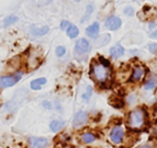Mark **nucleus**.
<instances>
[{"label": "nucleus", "mask_w": 157, "mask_h": 148, "mask_svg": "<svg viewBox=\"0 0 157 148\" xmlns=\"http://www.w3.org/2000/svg\"><path fill=\"white\" fill-rule=\"evenodd\" d=\"M128 126L130 130H141L146 124V113L143 109H135L131 111L128 116Z\"/></svg>", "instance_id": "f257e3e1"}, {"label": "nucleus", "mask_w": 157, "mask_h": 148, "mask_svg": "<svg viewBox=\"0 0 157 148\" xmlns=\"http://www.w3.org/2000/svg\"><path fill=\"white\" fill-rule=\"evenodd\" d=\"M90 73H91V77L98 84H105L110 79V70H109V68L102 65L99 61L92 63Z\"/></svg>", "instance_id": "f03ea898"}, {"label": "nucleus", "mask_w": 157, "mask_h": 148, "mask_svg": "<svg viewBox=\"0 0 157 148\" xmlns=\"http://www.w3.org/2000/svg\"><path fill=\"white\" fill-rule=\"evenodd\" d=\"M109 139L113 145H120L125 139V128L122 125H115L109 133Z\"/></svg>", "instance_id": "7ed1b4c3"}, {"label": "nucleus", "mask_w": 157, "mask_h": 148, "mask_svg": "<svg viewBox=\"0 0 157 148\" xmlns=\"http://www.w3.org/2000/svg\"><path fill=\"white\" fill-rule=\"evenodd\" d=\"M21 77H22L21 72H17L14 74L1 76L0 77V88H7V87H11L13 85H16L21 80Z\"/></svg>", "instance_id": "20e7f679"}, {"label": "nucleus", "mask_w": 157, "mask_h": 148, "mask_svg": "<svg viewBox=\"0 0 157 148\" xmlns=\"http://www.w3.org/2000/svg\"><path fill=\"white\" fill-rule=\"evenodd\" d=\"M50 145V142L46 137H40V136H31L28 138V146L29 148H47Z\"/></svg>", "instance_id": "39448f33"}, {"label": "nucleus", "mask_w": 157, "mask_h": 148, "mask_svg": "<svg viewBox=\"0 0 157 148\" xmlns=\"http://www.w3.org/2000/svg\"><path fill=\"white\" fill-rule=\"evenodd\" d=\"M90 48V42L85 38H81L75 43V53L77 56H86L87 53H89Z\"/></svg>", "instance_id": "423d86ee"}, {"label": "nucleus", "mask_w": 157, "mask_h": 148, "mask_svg": "<svg viewBox=\"0 0 157 148\" xmlns=\"http://www.w3.org/2000/svg\"><path fill=\"white\" fill-rule=\"evenodd\" d=\"M88 113L85 111H79L76 113V115L74 116L73 119V127L74 128H80V127L85 126L88 123Z\"/></svg>", "instance_id": "0eeeda50"}, {"label": "nucleus", "mask_w": 157, "mask_h": 148, "mask_svg": "<svg viewBox=\"0 0 157 148\" xmlns=\"http://www.w3.org/2000/svg\"><path fill=\"white\" fill-rule=\"evenodd\" d=\"M40 61H41V58L37 54V51L32 50L30 52L29 56H28V60H26V65L29 69H35L37 65L40 64Z\"/></svg>", "instance_id": "6e6552de"}, {"label": "nucleus", "mask_w": 157, "mask_h": 148, "mask_svg": "<svg viewBox=\"0 0 157 148\" xmlns=\"http://www.w3.org/2000/svg\"><path fill=\"white\" fill-rule=\"evenodd\" d=\"M144 76H145V68L142 65H137L132 71L131 81L132 82H140V81H142V80L144 79Z\"/></svg>", "instance_id": "1a4fd4ad"}, {"label": "nucleus", "mask_w": 157, "mask_h": 148, "mask_svg": "<svg viewBox=\"0 0 157 148\" xmlns=\"http://www.w3.org/2000/svg\"><path fill=\"white\" fill-rule=\"evenodd\" d=\"M121 24H122V21H121L120 18H118V17H115V16H111L105 20V26L107 27L109 30L114 31V30H118L119 28H120Z\"/></svg>", "instance_id": "9d476101"}, {"label": "nucleus", "mask_w": 157, "mask_h": 148, "mask_svg": "<svg viewBox=\"0 0 157 148\" xmlns=\"http://www.w3.org/2000/svg\"><path fill=\"white\" fill-rule=\"evenodd\" d=\"M97 140V136L92 132H85L80 135V142L85 145H90Z\"/></svg>", "instance_id": "9b49d317"}, {"label": "nucleus", "mask_w": 157, "mask_h": 148, "mask_svg": "<svg viewBox=\"0 0 157 148\" xmlns=\"http://www.w3.org/2000/svg\"><path fill=\"white\" fill-rule=\"evenodd\" d=\"M99 30H100V26L98 22H94L92 24H90L88 28L86 29V35H88L89 38H94L98 37V33H99Z\"/></svg>", "instance_id": "f8f14e48"}, {"label": "nucleus", "mask_w": 157, "mask_h": 148, "mask_svg": "<svg viewBox=\"0 0 157 148\" xmlns=\"http://www.w3.org/2000/svg\"><path fill=\"white\" fill-rule=\"evenodd\" d=\"M50 31V28L47 26L43 27H32L31 28V33L35 37H43V35H47Z\"/></svg>", "instance_id": "ddd939ff"}, {"label": "nucleus", "mask_w": 157, "mask_h": 148, "mask_svg": "<svg viewBox=\"0 0 157 148\" xmlns=\"http://www.w3.org/2000/svg\"><path fill=\"white\" fill-rule=\"evenodd\" d=\"M110 35H108V33H105V35H100V37H97V39H96V41H94V45L97 47V48H101V47H103V45L108 44V43L110 42Z\"/></svg>", "instance_id": "4468645a"}, {"label": "nucleus", "mask_w": 157, "mask_h": 148, "mask_svg": "<svg viewBox=\"0 0 157 148\" xmlns=\"http://www.w3.org/2000/svg\"><path fill=\"white\" fill-rule=\"evenodd\" d=\"M124 54V49L122 45L117 44L110 49V56L114 59H119Z\"/></svg>", "instance_id": "2eb2a0df"}, {"label": "nucleus", "mask_w": 157, "mask_h": 148, "mask_svg": "<svg viewBox=\"0 0 157 148\" xmlns=\"http://www.w3.org/2000/svg\"><path fill=\"white\" fill-rule=\"evenodd\" d=\"M65 126V122L63 121H58V119H54L50 123V130L54 133H57L62 130Z\"/></svg>", "instance_id": "dca6fc26"}, {"label": "nucleus", "mask_w": 157, "mask_h": 148, "mask_svg": "<svg viewBox=\"0 0 157 148\" xmlns=\"http://www.w3.org/2000/svg\"><path fill=\"white\" fill-rule=\"evenodd\" d=\"M45 83H46V79H45V77H40V79L33 80L31 82V84H30V86H31L32 90L37 91V90H41Z\"/></svg>", "instance_id": "f3484780"}, {"label": "nucleus", "mask_w": 157, "mask_h": 148, "mask_svg": "<svg viewBox=\"0 0 157 148\" xmlns=\"http://www.w3.org/2000/svg\"><path fill=\"white\" fill-rule=\"evenodd\" d=\"M66 32H67V35H68V37L71 38V39H74V38H76L77 35H78L79 30H78V28H77L76 26H74V24H71V26H69L67 28Z\"/></svg>", "instance_id": "a211bd4d"}, {"label": "nucleus", "mask_w": 157, "mask_h": 148, "mask_svg": "<svg viewBox=\"0 0 157 148\" xmlns=\"http://www.w3.org/2000/svg\"><path fill=\"white\" fill-rule=\"evenodd\" d=\"M156 85H157L156 79H154V77H151V79H148L146 82L144 83V90H146V91L154 90L155 87H156Z\"/></svg>", "instance_id": "6ab92c4d"}, {"label": "nucleus", "mask_w": 157, "mask_h": 148, "mask_svg": "<svg viewBox=\"0 0 157 148\" xmlns=\"http://www.w3.org/2000/svg\"><path fill=\"white\" fill-rule=\"evenodd\" d=\"M17 21H18V17L17 16H9L5 19L3 23H5L6 27H8V26H11V24H14Z\"/></svg>", "instance_id": "aec40b11"}, {"label": "nucleus", "mask_w": 157, "mask_h": 148, "mask_svg": "<svg viewBox=\"0 0 157 148\" xmlns=\"http://www.w3.org/2000/svg\"><path fill=\"white\" fill-rule=\"evenodd\" d=\"M91 94H92V88L90 86L87 87L86 92L82 94V96H81V98L85 101V102H88V101L90 100V97H91Z\"/></svg>", "instance_id": "412c9836"}, {"label": "nucleus", "mask_w": 157, "mask_h": 148, "mask_svg": "<svg viewBox=\"0 0 157 148\" xmlns=\"http://www.w3.org/2000/svg\"><path fill=\"white\" fill-rule=\"evenodd\" d=\"M66 53V49L65 47H63V45H59V47H57L55 50V54L58 56V58H62V56H65Z\"/></svg>", "instance_id": "4be33fe9"}, {"label": "nucleus", "mask_w": 157, "mask_h": 148, "mask_svg": "<svg viewBox=\"0 0 157 148\" xmlns=\"http://www.w3.org/2000/svg\"><path fill=\"white\" fill-rule=\"evenodd\" d=\"M92 10H94V8H92V6L91 5H89L88 7H87V9H86V13H85V17L82 19H81V21L84 22V21H86L87 19L89 18L90 17V14H91V12H92Z\"/></svg>", "instance_id": "5701e85b"}, {"label": "nucleus", "mask_w": 157, "mask_h": 148, "mask_svg": "<svg viewBox=\"0 0 157 148\" xmlns=\"http://www.w3.org/2000/svg\"><path fill=\"white\" fill-rule=\"evenodd\" d=\"M148 50H149V52L153 53V54H156L157 53V42L151 43V44L148 45Z\"/></svg>", "instance_id": "b1692460"}, {"label": "nucleus", "mask_w": 157, "mask_h": 148, "mask_svg": "<svg viewBox=\"0 0 157 148\" xmlns=\"http://www.w3.org/2000/svg\"><path fill=\"white\" fill-rule=\"evenodd\" d=\"M42 106L46 109H53V104L51 103L50 101H43L42 102Z\"/></svg>", "instance_id": "393cba45"}, {"label": "nucleus", "mask_w": 157, "mask_h": 148, "mask_svg": "<svg viewBox=\"0 0 157 148\" xmlns=\"http://www.w3.org/2000/svg\"><path fill=\"white\" fill-rule=\"evenodd\" d=\"M98 61L100 62V63L102 64V65H105V66H107V68H109V66H110V62L108 61L107 59H105V58H102V56H100L99 58V60H98Z\"/></svg>", "instance_id": "a878e982"}, {"label": "nucleus", "mask_w": 157, "mask_h": 148, "mask_svg": "<svg viewBox=\"0 0 157 148\" xmlns=\"http://www.w3.org/2000/svg\"><path fill=\"white\" fill-rule=\"evenodd\" d=\"M71 26V23L68 21H66V20H64V21H62V23H60V29L62 30H67L68 27Z\"/></svg>", "instance_id": "bb28decb"}, {"label": "nucleus", "mask_w": 157, "mask_h": 148, "mask_svg": "<svg viewBox=\"0 0 157 148\" xmlns=\"http://www.w3.org/2000/svg\"><path fill=\"white\" fill-rule=\"evenodd\" d=\"M133 9L131 8V7H128V8H125L124 9V13H125L126 16H132L133 14Z\"/></svg>", "instance_id": "cd10ccee"}, {"label": "nucleus", "mask_w": 157, "mask_h": 148, "mask_svg": "<svg viewBox=\"0 0 157 148\" xmlns=\"http://www.w3.org/2000/svg\"><path fill=\"white\" fill-rule=\"evenodd\" d=\"M149 37L152 38V39H155V38H157V30H156V31L153 32V33L151 35H149Z\"/></svg>", "instance_id": "c85d7f7f"}, {"label": "nucleus", "mask_w": 157, "mask_h": 148, "mask_svg": "<svg viewBox=\"0 0 157 148\" xmlns=\"http://www.w3.org/2000/svg\"><path fill=\"white\" fill-rule=\"evenodd\" d=\"M139 148H153L151 145H142V146H140Z\"/></svg>", "instance_id": "c756f323"}, {"label": "nucleus", "mask_w": 157, "mask_h": 148, "mask_svg": "<svg viewBox=\"0 0 157 148\" xmlns=\"http://www.w3.org/2000/svg\"><path fill=\"white\" fill-rule=\"evenodd\" d=\"M35 1H37V0H35ZM51 0H41V3H44L45 5V3H48Z\"/></svg>", "instance_id": "7c9ffc66"}, {"label": "nucleus", "mask_w": 157, "mask_h": 148, "mask_svg": "<svg viewBox=\"0 0 157 148\" xmlns=\"http://www.w3.org/2000/svg\"><path fill=\"white\" fill-rule=\"evenodd\" d=\"M149 28H151V29H154V28H155V23H154V22H152V23H151Z\"/></svg>", "instance_id": "2f4dec72"}, {"label": "nucleus", "mask_w": 157, "mask_h": 148, "mask_svg": "<svg viewBox=\"0 0 157 148\" xmlns=\"http://www.w3.org/2000/svg\"><path fill=\"white\" fill-rule=\"evenodd\" d=\"M75 1H79V0H75Z\"/></svg>", "instance_id": "473e14b6"}]
</instances>
